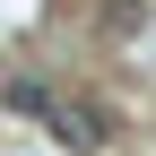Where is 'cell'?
<instances>
[{
    "mask_svg": "<svg viewBox=\"0 0 156 156\" xmlns=\"http://www.w3.org/2000/svg\"><path fill=\"white\" fill-rule=\"evenodd\" d=\"M44 122H52V139H61L69 156H95V147L113 139V113L95 104V95H52V113H44Z\"/></svg>",
    "mask_w": 156,
    "mask_h": 156,
    "instance_id": "6da1fadb",
    "label": "cell"
},
{
    "mask_svg": "<svg viewBox=\"0 0 156 156\" xmlns=\"http://www.w3.org/2000/svg\"><path fill=\"white\" fill-rule=\"evenodd\" d=\"M9 104H17V113H52V95L35 87V78H9Z\"/></svg>",
    "mask_w": 156,
    "mask_h": 156,
    "instance_id": "7a4b0ae2",
    "label": "cell"
}]
</instances>
